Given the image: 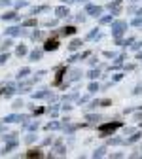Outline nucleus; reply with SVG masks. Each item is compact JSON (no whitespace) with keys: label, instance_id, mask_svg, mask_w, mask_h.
<instances>
[{"label":"nucleus","instance_id":"f257e3e1","mask_svg":"<svg viewBox=\"0 0 142 159\" xmlns=\"http://www.w3.org/2000/svg\"><path fill=\"white\" fill-rule=\"evenodd\" d=\"M121 123L119 121H116V123H108V125H103V127H100L98 131H100V134H106V133H114L117 127H119Z\"/></svg>","mask_w":142,"mask_h":159},{"label":"nucleus","instance_id":"f03ea898","mask_svg":"<svg viewBox=\"0 0 142 159\" xmlns=\"http://www.w3.org/2000/svg\"><path fill=\"white\" fill-rule=\"evenodd\" d=\"M127 25L123 23V21H119V23H116L114 25V36H121V32H123V29H125Z\"/></svg>","mask_w":142,"mask_h":159},{"label":"nucleus","instance_id":"7ed1b4c3","mask_svg":"<svg viewBox=\"0 0 142 159\" xmlns=\"http://www.w3.org/2000/svg\"><path fill=\"white\" fill-rule=\"evenodd\" d=\"M57 46H59L57 38H51V40H48V42H46V49H48V51H51V49H57Z\"/></svg>","mask_w":142,"mask_h":159},{"label":"nucleus","instance_id":"20e7f679","mask_svg":"<svg viewBox=\"0 0 142 159\" xmlns=\"http://www.w3.org/2000/svg\"><path fill=\"white\" fill-rule=\"evenodd\" d=\"M15 93V87L13 85H6L4 89H0V95H6V97H10V95H13Z\"/></svg>","mask_w":142,"mask_h":159},{"label":"nucleus","instance_id":"39448f33","mask_svg":"<svg viewBox=\"0 0 142 159\" xmlns=\"http://www.w3.org/2000/svg\"><path fill=\"white\" fill-rule=\"evenodd\" d=\"M2 19H4V21H13V19H17V13L15 11H6L2 15Z\"/></svg>","mask_w":142,"mask_h":159},{"label":"nucleus","instance_id":"423d86ee","mask_svg":"<svg viewBox=\"0 0 142 159\" xmlns=\"http://www.w3.org/2000/svg\"><path fill=\"white\" fill-rule=\"evenodd\" d=\"M87 11H89L91 15L98 17V15H100V11H103V10H100V8H95V6H87Z\"/></svg>","mask_w":142,"mask_h":159},{"label":"nucleus","instance_id":"0eeeda50","mask_svg":"<svg viewBox=\"0 0 142 159\" xmlns=\"http://www.w3.org/2000/svg\"><path fill=\"white\" fill-rule=\"evenodd\" d=\"M55 13H57V17H66V15H68V10L61 6V8H57V10H55Z\"/></svg>","mask_w":142,"mask_h":159},{"label":"nucleus","instance_id":"6e6552de","mask_svg":"<svg viewBox=\"0 0 142 159\" xmlns=\"http://www.w3.org/2000/svg\"><path fill=\"white\" fill-rule=\"evenodd\" d=\"M6 32H8L10 36H17V34H21L23 30H21V29H17V27H10V29H8Z\"/></svg>","mask_w":142,"mask_h":159},{"label":"nucleus","instance_id":"1a4fd4ad","mask_svg":"<svg viewBox=\"0 0 142 159\" xmlns=\"http://www.w3.org/2000/svg\"><path fill=\"white\" fill-rule=\"evenodd\" d=\"M17 119L21 121V116H8V117L2 119V121H6V123H13V121H17Z\"/></svg>","mask_w":142,"mask_h":159},{"label":"nucleus","instance_id":"9d476101","mask_svg":"<svg viewBox=\"0 0 142 159\" xmlns=\"http://www.w3.org/2000/svg\"><path fill=\"white\" fill-rule=\"evenodd\" d=\"M74 32H76L74 27H65L63 30H61V34H65V36H66V34H74Z\"/></svg>","mask_w":142,"mask_h":159},{"label":"nucleus","instance_id":"9b49d317","mask_svg":"<svg viewBox=\"0 0 142 159\" xmlns=\"http://www.w3.org/2000/svg\"><path fill=\"white\" fill-rule=\"evenodd\" d=\"M15 53H17L19 57H21V55H25V53H27V48H25V46L21 44V46H19V48H17V51H15Z\"/></svg>","mask_w":142,"mask_h":159},{"label":"nucleus","instance_id":"f8f14e48","mask_svg":"<svg viewBox=\"0 0 142 159\" xmlns=\"http://www.w3.org/2000/svg\"><path fill=\"white\" fill-rule=\"evenodd\" d=\"M119 6H121V0H116V2H110V4H108V8H110V10H112V8H114V10H117Z\"/></svg>","mask_w":142,"mask_h":159},{"label":"nucleus","instance_id":"ddd939ff","mask_svg":"<svg viewBox=\"0 0 142 159\" xmlns=\"http://www.w3.org/2000/svg\"><path fill=\"white\" fill-rule=\"evenodd\" d=\"M40 155H42V153H40L38 150H30V152L27 153V157H40Z\"/></svg>","mask_w":142,"mask_h":159},{"label":"nucleus","instance_id":"4468645a","mask_svg":"<svg viewBox=\"0 0 142 159\" xmlns=\"http://www.w3.org/2000/svg\"><path fill=\"white\" fill-rule=\"evenodd\" d=\"M80 46H82V42H80V40H74V42H72V44H70L68 48H70V49H78Z\"/></svg>","mask_w":142,"mask_h":159},{"label":"nucleus","instance_id":"2eb2a0df","mask_svg":"<svg viewBox=\"0 0 142 159\" xmlns=\"http://www.w3.org/2000/svg\"><path fill=\"white\" fill-rule=\"evenodd\" d=\"M40 57H42V51H32V53H30V59H32V61H36V59H40Z\"/></svg>","mask_w":142,"mask_h":159},{"label":"nucleus","instance_id":"dca6fc26","mask_svg":"<svg viewBox=\"0 0 142 159\" xmlns=\"http://www.w3.org/2000/svg\"><path fill=\"white\" fill-rule=\"evenodd\" d=\"M10 46H11V40H4V42H2V46H0V48H2V49L6 51V49H8Z\"/></svg>","mask_w":142,"mask_h":159},{"label":"nucleus","instance_id":"f3484780","mask_svg":"<svg viewBox=\"0 0 142 159\" xmlns=\"http://www.w3.org/2000/svg\"><path fill=\"white\" fill-rule=\"evenodd\" d=\"M8 57H10L8 53H4V55H0V65H2V63H6V61H8Z\"/></svg>","mask_w":142,"mask_h":159},{"label":"nucleus","instance_id":"a211bd4d","mask_svg":"<svg viewBox=\"0 0 142 159\" xmlns=\"http://www.w3.org/2000/svg\"><path fill=\"white\" fill-rule=\"evenodd\" d=\"M29 72H30V70H29V68H23V70H21V72H19V78H23V76H25V74H29Z\"/></svg>","mask_w":142,"mask_h":159},{"label":"nucleus","instance_id":"6ab92c4d","mask_svg":"<svg viewBox=\"0 0 142 159\" xmlns=\"http://www.w3.org/2000/svg\"><path fill=\"white\" fill-rule=\"evenodd\" d=\"M112 21V17H104V19H100V23H110Z\"/></svg>","mask_w":142,"mask_h":159},{"label":"nucleus","instance_id":"aec40b11","mask_svg":"<svg viewBox=\"0 0 142 159\" xmlns=\"http://www.w3.org/2000/svg\"><path fill=\"white\" fill-rule=\"evenodd\" d=\"M25 25H27V27H30V25H34V19H29V21H25Z\"/></svg>","mask_w":142,"mask_h":159},{"label":"nucleus","instance_id":"412c9836","mask_svg":"<svg viewBox=\"0 0 142 159\" xmlns=\"http://www.w3.org/2000/svg\"><path fill=\"white\" fill-rule=\"evenodd\" d=\"M10 4V0H0V6H8Z\"/></svg>","mask_w":142,"mask_h":159},{"label":"nucleus","instance_id":"4be33fe9","mask_svg":"<svg viewBox=\"0 0 142 159\" xmlns=\"http://www.w3.org/2000/svg\"><path fill=\"white\" fill-rule=\"evenodd\" d=\"M97 76H98V70H97V72H95V70H93V72H91V74H89V78H97Z\"/></svg>","mask_w":142,"mask_h":159},{"label":"nucleus","instance_id":"5701e85b","mask_svg":"<svg viewBox=\"0 0 142 159\" xmlns=\"http://www.w3.org/2000/svg\"><path fill=\"white\" fill-rule=\"evenodd\" d=\"M66 2H76V0H66Z\"/></svg>","mask_w":142,"mask_h":159},{"label":"nucleus","instance_id":"b1692460","mask_svg":"<svg viewBox=\"0 0 142 159\" xmlns=\"http://www.w3.org/2000/svg\"><path fill=\"white\" fill-rule=\"evenodd\" d=\"M0 129H2V123H0Z\"/></svg>","mask_w":142,"mask_h":159}]
</instances>
